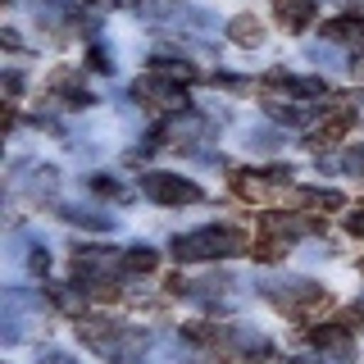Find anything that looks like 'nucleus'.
Returning a JSON list of instances; mask_svg holds the SVG:
<instances>
[{
    "instance_id": "2eb2a0df",
    "label": "nucleus",
    "mask_w": 364,
    "mask_h": 364,
    "mask_svg": "<svg viewBox=\"0 0 364 364\" xmlns=\"http://www.w3.org/2000/svg\"><path fill=\"white\" fill-rule=\"evenodd\" d=\"M341 168H346V173H364V146H350V151L341 155Z\"/></svg>"
},
{
    "instance_id": "f257e3e1",
    "label": "nucleus",
    "mask_w": 364,
    "mask_h": 364,
    "mask_svg": "<svg viewBox=\"0 0 364 364\" xmlns=\"http://www.w3.org/2000/svg\"><path fill=\"white\" fill-rule=\"evenodd\" d=\"M246 250V237L237 228H196L187 237H173V259L178 264H205V259H228V255H242Z\"/></svg>"
},
{
    "instance_id": "39448f33",
    "label": "nucleus",
    "mask_w": 364,
    "mask_h": 364,
    "mask_svg": "<svg viewBox=\"0 0 364 364\" xmlns=\"http://www.w3.org/2000/svg\"><path fill=\"white\" fill-rule=\"evenodd\" d=\"M310 341L323 350V355H333V360H350V355H355V346H350V333H346L341 323H318L314 333H310Z\"/></svg>"
},
{
    "instance_id": "ddd939ff",
    "label": "nucleus",
    "mask_w": 364,
    "mask_h": 364,
    "mask_svg": "<svg viewBox=\"0 0 364 364\" xmlns=\"http://www.w3.org/2000/svg\"><path fill=\"white\" fill-rule=\"evenodd\" d=\"M64 219L77 223V228H91V232H105V228H114V219H100V214H91V210H68Z\"/></svg>"
},
{
    "instance_id": "aec40b11",
    "label": "nucleus",
    "mask_w": 364,
    "mask_h": 364,
    "mask_svg": "<svg viewBox=\"0 0 364 364\" xmlns=\"http://www.w3.org/2000/svg\"><path fill=\"white\" fill-rule=\"evenodd\" d=\"M337 9H346V14H364V0H333Z\"/></svg>"
},
{
    "instance_id": "6e6552de",
    "label": "nucleus",
    "mask_w": 364,
    "mask_h": 364,
    "mask_svg": "<svg viewBox=\"0 0 364 364\" xmlns=\"http://www.w3.org/2000/svg\"><path fill=\"white\" fill-rule=\"evenodd\" d=\"M228 37H232L237 46H259L264 41V23H259L255 14H237L232 23H228Z\"/></svg>"
},
{
    "instance_id": "4468645a",
    "label": "nucleus",
    "mask_w": 364,
    "mask_h": 364,
    "mask_svg": "<svg viewBox=\"0 0 364 364\" xmlns=\"http://www.w3.org/2000/svg\"><path fill=\"white\" fill-rule=\"evenodd\" d=\"M50 301L60 305V310H82V305H87V296L77 291V287H50Z\"/></svg>"
},
{
    "instance_id": "dca6fc26",
    "label": "nucleus",
    "mask_w": 364,
    "mask_h": 364,
    "mask_svg": "<svg viewBox=\"0 0 364 364\" xmlns=\"http://www.w3.org/2000/svg\"><path fill=\"white\" fill-rule=\"evenodd\" d=\"M210 82L214 87H228V91H250V82H242V77H232V73H214Z\"/></svg>"
},
{
    "instance_id": "5701e85b",
    "label": "nucleus",
    "mask_w": 364,
    "mask_h": 364,
    "mask_svg": "<svg viewBox=\"0 0 364 364\" xmlns=\"http://www.w3.org/2000/svg\"><path fill=\"white\" fill-rule=\"evenodd\" d=\"M291 364H314V360H291Z\"/></svg>"
},
{
    "instance_id": "9d476101",
    "label": "nucleus",
    "mask_w": 364,
    "mask_h": 364,
    "mask_svg": "<svg viewBox=\"0 0 364 364\" xmlns=\"http://www.w3.org/2000/svg\"><path fill=\"white\" fill-rule=\"evenodd\" d=\"M123 273H155L159 269V255L151 246H132V250H123Z\"/></svg>"
},
{
    "instance_id": "412c9836",
    "label": "nucleus",
    "mask_w": 364,
    "mask_h": 364,
    "mask_svg": "<svg viewBox=\"0 0 364 364\" xmlns=\"http://www.w3.org/2000/svg\"><path fill=\"white\" fill-rule=\"evenodd\" d=\"M41 364H73V360H68V355H60V350H50V355H46Z\"/></svg>"
},
{
    "instance_id": "9b49d317",
    "label": "nucleus",
    "mask_w": 364,
    "mask_h": 364,
    "mask_svg": "<svg viewBox=\"0 0 364 364\" xmlns=\"http://www.w3.org/2000/svg\"><path fill=\"white\" fill-rule=\"evenodd\" d=\"M87 187H91V196H105V200H132V191L119 187V178H109V173H91Z\"/></svg>"
},
{
    "instance_id": "f03ea898",
    "label": "nucleus",
    "mask_w": 364,
    "mask_h": 364,
    "mask_svg": "<svg viewBox=\"0 0 364 364\" xmlns=\"http://www.w3.org/2000/svg\"><path fill=\"white\" fill-rule=\"evenodd\" d=\"M141 191H146L155 205H196V200L205 196V191H200L191 178H178V173H146V178H141Z\"/></svg>"
},
{
    "instance_id": "7ed1b4c3",
    "label": "nucleus",
    "mask_w": 364,
    "mask_h": 364,
    "mask_svg": "<svg viewBox=\"0 0 364 364\" xmlns=\"http://www.w3.org/2000/svg\"><path fill=\"white\" fill-rule=\"evenodd\" d=\"M269 301L282 305V310L291 314H305V310H318V305H328V291L318 287L310 278H291V282H278V287H269Z\"/></svg>"
},
{
    "instance_id": "f8f14e48",
    "label": "nucleus",
    "mask_w": 364,
    "mask_h": 364,
    "mask_svg": "<svg viewBox=\"0 0 364 364\" xmlns=\"http://www.w3.org/2000/svg\"><path fill=\"white\" fill-rule=\"evenodd\" d=\"M151 73H164V77H173V82H187L191 64L187 60H151Z\"/></svg>"
},
{
    "instance_id": "0eeeda50",
    "label": "nucleus",
    "mask_w": 364,
    "mask_h": 364,
    "mask_svg": "<svg viewBox=\"0 0 364 364\" xmlns=\"http://www.w3.org/2000/svg\"><path fill=\"white\" fill-rule=\"evenodd\" d=\"M310 18H314V0H278V23L282 28L301 32V28H310Z\"/></svg>"
},
{
    "instance_id": "a211bd4d",
    "label": "nucleus",
    "mask_w": 364,
    "mask_h": 364,
    "mask_svg": "<svg viewBox=\"0 0 364 364\" xmlns=\"http://www.w3.org/2000/svg\"><path fill=\"white\" fill-rule=\"evenodd\" d=\"M346 232H350V237H364V210H355V214L346 219Z\"/></svg>"
},
{
    "instance_id": "1a4fd4ad",
    "label": "nucleus",
    "mask_w": 364,
    "mask_h": 364,
    "mask_svg": "<svg viewBox=\"0 0 364 364\" xmlns=\"http://www.w3.org/2000/svg\"><path fill=\"white\" fill-rule=\"evenodd\" d=\"M323 37L328 41H364V14H346V18L323 23Z\"/></svg>"
},
{
    "instance_id": "6ab92c4d",
    "label": "nucleus",
    "mask_w": 364,
    "mask_h": 364,
    "mask_svg": "<svg viewBox=\"0 0 364 364\" xmlns=\"http://www.w3.org/2000/svg\"><path fill=\"white\" fill-rule=\"evenodd\" d=\"M87 64H91V68H109V55H105V50H100V46H96V50L87 55Z\"/></svg>"
},
{
    "instance_id": "423d86ee",
    "label": "nucleus",
    "mask_w": 364,
    "mask_h": 364,
    "mask_svg": "<svg viewBox=\"0 0 364 364\" xmlns=\"http://www.w3.org/2000/svg\"><path fill=\"white\" fill-rule=\"evenodd\" d=\"M291 200L301 205V210H314V214H333V210L346 205L341 191H328V187H301V191H291Z\"/></svg>"
},
{
    "instance_id": "4be33fe9",
    "label": "nucleus",
    "mask_w": 364,
    "mask_h": 364,
    "mask_svg": "<svg viewBox=\"0 0 364 364\" xmlns=\"http://www.w3.org/2000/svg\"><path fill=\"white\" fill-rule=\"evenodd\" d=\"M355 73H360V77H364V55H360V60H355Z\"/></svg>"
},
{
    "instance_id": "20e7f679",
    "label": "nucleus",
    "mask_w": 364,
    "mask_h": 364,
    "mask_svg": "<svg viewBox=\"0 0 364 364\" xmlns=\"http://www.w3.org/2000/svg\"><path fill=\"white\" fill-rule=\"evenodd\" d=\"M114 264H123V259H114V250H105V246H77L73 259H68L77 282H105Z\"/></svg>"
},
{
    "instance_id": "f3484780",
    "label": "nucleus",
    "mask_w": 364,
    "mask_h": 364,
    "mask_svg": "<svg viewBox=\"0 0 364 364\" xmlns=\"http://www.w3.org/2000/svg\"><path fill=\"white\" fill-rule=\"evenodd\" d=\"M28 269H32V273H46V269H50V259H46V250H41V246H32V255H28Z\"/></svg>"
}]
</instances>
